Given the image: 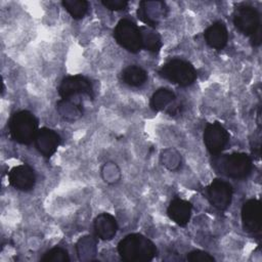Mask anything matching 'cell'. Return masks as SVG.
I'll return each instance as SVG.
<instances>
[{
	"label": "cell",
	"instance_id": "6da1fadb",
	"mask_svg": "<svg viewBox=\"0 0 262 262\" xmlns=\"http://www.w3.org/2000/svg\"><path fill=\"white\" fill-rule=\"evenodd\" d=\"M118 253L127 262H148L157 255V247L146 236L131 233L119 242Z\"/></svg>",
	"mask_w": 262,
	"mask_h": 262
},
{
	"label": "cell",
	"instance_id": "7a4b0ae2",
	"mask_svg": "<svg viewBox=\"0 0 262 262\" xmlns=\"http://www.w3.org/2000/svg\"><path fill=\"white\" fill-rule=\"evenodd\" d=\"M11 138L20 144H30L35 140L38 132V119L29 111L14 113L9 120Z\"/></svg>",
	"mask_w": 262,
	"mask_h": 262
},
{
	"label": "cell",
	"instance_id": "3957f363",
	"mask_svg": "<svg viewBox=\"0 0 262 262\" xmlns=\"http://www.w3.org/2000/svg\"><path fill=\"white\" fill-rule=\"evenodd\" d=\"M214 165L221 174L233 179H243L248 177L253 168L252 159L245 152L224 155L217 159Z\"/></svg>",
	"mask_w": 262,
	"mask_h": 262
},
{
	"label": "cell",
	"instance_id": "277c9868",
	"mask_svg": "<svg viewBox=\"0 0 262 262\" xmlns=\"http://www.w3.org/2000/svg\"><path fill=\"white\" fill-rule=\"evenodd\" d=\"M159 75L181 87L191 85L198 77L193 66L180 58H173L164 63L159 70Z\"/></svg>",
	"mask_w": 262,
	"mask_h": 262
},
{
	"label": "cell",
	"instance_id": "5b68a950",
	"mask_svg": "<svg viewBox=\"0 0 262 262\" xmlns=\"http://www.w3.org/2000/svg\"><path fill=\"white\" fill-rule=\"evenodd\" d=\"M114 37L123 48L131 53H137L142 49L140 29L128 18L119 20L114 30Z\"/></svg>",
	"mask_w": 262,
	"mask_h": 262
},
{
	"label": "cell",
	"instance_id": "8992f818",
	"mask_svg": "<svg viewBox=\"0 0 262 262\" xmlns=\"http://www.w3.org/2000/svg\"><path fill=\"white\" fill-rule=\"evenodd\" d=\"M57 90L61 99H72V97L78 95H87L90 99L94 98L93 86L90 80L82 75L66 77L60 82Z\"/></svg>",
	"mask_w": 262,
	"mask_h": 262
},
{
	"label": "cell",
	"instance_id": "52a82bcc",
	"mask_svg": "<svg viewBox=\"0 0 262 262\" xmlns=\"http://www.w3.org/2000/svg\"><path fill=\"white\" fill-rule=\"evenodd\" d=\"M233 24L235 28L246 36H253L261 30L260 14L251 5H242L235 8L233 13Z\"/></svg>",
	"mask_w": 262,
	"mask_h": 262
},
{
	"label": "cell",
	"instance_id": "ba28073f",
	"mask_svg": "<svg viewBox=\"0 0 262 262\" xmlns=\"http://www.w3.org/2000/svg\"><path fill=\"white\" fill-rule=\"evenodd\" d=\"M232 186L227 181L216 178L207 187V198L216 209L226 210L232 200Z\"/></svg>",
	"mask_w": 262,
	"mask_h": 262
},
{
	"label": "cell",
	"instance_id": "9c48e42d",
	"mask_svg": "<svg viewBox=\"0 0 262 262\" xmlns=\"http://www.w3.org/2000/svg\"><path fill=\"white\" fill-rule=\"evenodd\" d=\"M229 142L227 130L218 122L207 125L204 131V143L211 155L220 154Z\"/></svg>",
	"mask_w": 262,
	"mask_h": 262
},
{
	"label": "cell",
	"instance_id": "30bf717a",
	"mask_svg": "<svg viewBox=\"0 0 262 262\" xmlns=\"http://www.w3.org/2000/svg\"><path fill=\"white\" fill-rule=\"evenodd\" d=\"M9 184L21 191L31 190L36 183V174L32 167L27 164L13 167L8 173Z\"/></svg>",
	"mask_w": 262,
	"mask_h": 262
},
{
	"label": "cell",
	"instance_id": "8fae6325",
	"mask_svg": "<svg viewBox=\"0 0 262 262\" xmlns=\"http://www.w3.org/2000/svg\"><path fill=\"white\" fill-rule=\"evenodd\" d=\"M166 14V5L161 1H141L137 9V17L150 28L157 27L160 18Z\"/></svg>",
	"mask_w": 262,
	"mask_h": 262
},
{
	"label": "cell",
	"instance_id": "7c38bea8",
	"mask_svg": "<svg viewBox=\"0 0 262 262\" xmlns=\"http://www.w3.org/2000/svg\"><path fill=\"white\" fill-rule=\"evenodd\" d=\"M242 224L245 231L257 233L261 230L260 202L256 199L248 200L242 207Z\"/></svg>",
	"mask_w": 262,
	"mask_h": 262
},
{
	"label": "cell",
	"instance_id": "4fadbf2b",
	"mask_svg": "<svg viewBox=\"0 0 262 262\" xmlns=\"http://www.w3.org/2000/svg\"><path fill=\"white\" fill-rule=\"evenodd\" d=\"M37 150L45 158H50L60 143V136L52 129L43 127L38 130L34 140Z\"/></svg>",
	"mask_w": 262,
	"mask_h": 262
},
{
	"label": "cell",
	"instance_id": "5bb4252c",
	"mask_svg": "<svg viewBox=\"0 0 262 262\" xmlns=\"http://www.w3.org/2000/svg\"><path fill=\"white\" fill-rule=\"evenodd\" d=\"M191 210L192 206L189 202L176 198L171 201L167 209V214L176 224L179 226H185L190 220Z\"/></svg>",
	"mask_w": 262,
	"mask_h": 262
},
{
	"label": "cell",
	"instance_id": "9a60e30c",
	"mask_svg": "<svg viewBox=\"0 0 262 262\" xmlns=\"http://www.w3.org/2000/svg\"><path fill=\"white\" fill-rule=\"evenodd\" d=\"M207 44L217 50L223 49L228 41V32L222 21L213 23L204 33Z\"/></svg>",
	"mask_w": 262,
	"mask_h": 262
},
{
	"label": "cell",
	"instance_id": "2e32d148",
	"mask_svg": "<svg viewBox=\"0 0 262 262\" xmlns=\"http://www.w3.org/2000/svg\"><path fill=\"white\" fill-rule=\"evenodd\" d=\"M94 230L100 239H112L118 230V224L115 217L108 213L99 214L94 220Z\"/></svg>",
	"mask_w": 262,
	"mask_h": 262
},
{
	"label": "cell",
	"instance_id": "e0dca14e",
	"mask_svg": "<svg viewBox=\"0 0 262 262\" xmlns=\"http://www.w3.org/2000/svg\"><path fill=\"white\" fill-rule=\"evenodd\" d=\"M123 82L131 87H140L147 80V73L139 66H129L121 74Z\"/></svg>",
	"mask_w": 262,
	"mask_h": 262
},
{
	"label": "cell",
	"instance_id": "ac0fdd59",
	"mask_svg": "<svg viewBox=\"0 0 262 262\" xmlns=\"http://www.w3.org/2000/svg\"><path fill=\"white\" fill-rule=\"evenodd\" d=\"M59 115L67 121H75L83 116V107L72 101V99H61L56 104Z\"/></svg>",
	"mask_w": 262,
	"mask_h": 262
},
{
	"label": "cell",
	"instance_id": "d6986e66",
	"mask_svg": "<svg viewBox=\"0 0 262 262\" xmlns=\"http://www.w3.org/2000/svg\"><path fill=\"white\" fill-rule=\"evenodd\" d=\"M175 98V93L172 90L168 88H160L152 94L149 105L152 111L160 112L172 103Z\"/></svg>",
	"mask_w": 262,
	"mask_h": 262
},
{
	"label": "cell",
	"instance_id": "ffe728a7",
	"mask_svg": "<svg viewBox=\"0 0 262 262\" xmlns=\"http://www.w3.org/2000/svg\"><path fill=\"white\" fill-rule=\"evenodd\" d=\"M139 29L141 33L142 48L151 52H158L162 47L161 36L151 28L140 27Z\"/></svg>",
	"mask_w": 262,
	"mask_h": 262
},
{
	"label": "cell",
	"instance_id": "44dd1931",
	"mask_svg": "<svg viewBox=\"0 0 262 262\" xmlns=\"http://www.w3.org/2000/svg\"><path fill=\"white\" fill-rule=\"evenodd\" d=\"M61 4L74 19L83 18L89 9V3L86 0H63Z\"/></svg>",
	"mask_w": 262,
	"mask_h": 262
},
{
	"label": "cell",
	"instance_id": "7402d4cb",
	"mask_svg": "<svg viewBox=\"0 0 262 262\" xmlns=\"http://www.w3.org/2000/svg\"><path fill=\"white\" fill-rule=\"evenodd\" d=\"M41 261L43 262H69L70 256L68 252L60 248V247H54L47 251L43 257L41 258Z\"/></svg>",
	"mask_w": 262,
	"mask_h": 262
},
{
	"label": "cell",
	"instance_id": "603a6c76",
	"mask_svg": "<svg viewBox=\"0 0 262 262\" xmlns=\"http://www.w3.org/2000/svg\"><path fill=\"white\" fill-rule=\"evenodd\" d=\"M76 248L80 259H84V256L95 253V242L93 241L92 236H83L77 243Z\"/></svg>",
	"mask_w": 262,
	"mask_h": 262
},
{
	"label": "cell",
	"instance_id": "cb8c5ba5",
	"mask_svg": "<svg viewBox=\"0 0 262 262\" xmlns=\"http://www.w3.org/2000/svg\"><path fill=\"white\" fill-rule=\"evenodd\" d=\"M186 260L191 261V262H206V261L213 262V261H215V258L205 251L194 250L187 254Z\"/></svg>",
	"mask_w": 262,
	"mask_h": 262
},
{
	"label": "cell",
	"instance_id": "d4e9b609",
	"mask_svg": "<svg viewBox=\"0 0 262 262\" xmlns=\"http://www.w3.org/2000/svg\"><path fill=\"white\" fill-rule=\"evenodd\" d=\"M102 5L112 11L123 10L128 6V1L125 0H102Z\"/></svg>",
	"mask_w": 262,
	"mask_h": 262
},
{
	"label": "cell",
	"instance_id": "484cf974",
	"mask_svg": "<svg viewBox=\"0 0 262 262\" xmlns=\"http://www.w3.org/2000/svg\"><path fill=\"white\" fill-rule=\"evenodd\" d=\"M184 104L182 102H179V103H176L174 104L173 106L171 105V107L167 111V113L170 115V116H176V115H180L182 114V112L184 111Z\"/></svg>",
	"mask_w": 262,
	"mask_h": 262
}]
</instances>
